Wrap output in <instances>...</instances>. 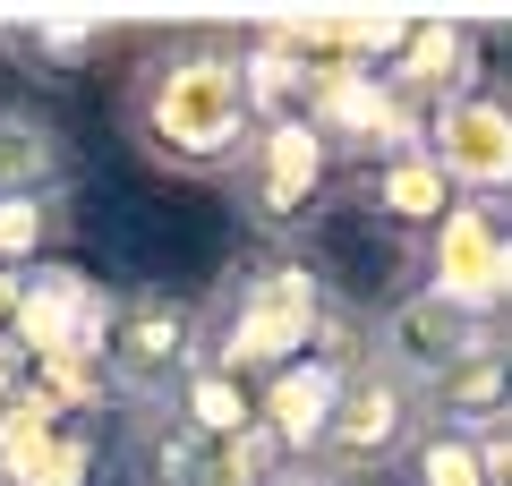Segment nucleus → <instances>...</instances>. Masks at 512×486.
<instances>
[{
	"instance_id": "1",
	"label": "nucleus",
	"mask_w": 512,
	"mask_h": 486,
	"mask_svg": "<svg viewBox=\"0 0 512 486\" xmlns=\"http://www.w3.org/2000/svg\"><path fill=\"white\" fill-rule=\"evenodd\" d=\"M120 128L171 180H231L248 137H256L239 43H222V35L146 43L137 69H128V86H120Z\"/></svg>"
},
{
	"instance_id": "2",
	"label": "nucleus",
	"mask_w": 512,
	"mask_h": 486,
	"mask_svg": "<svg viewBox=\"0 0 512 486\" xmlns=\"http://www.w3.org/2000/svg\"><path fill=\"white\" fill-rule=\"evenodd\" d=\"M342 171H350V162L316 137V120H265L248 137V154H239V171H231L239 222H248L265 248H291V239L333 205Z\"/></svg>"
},
{
	"instance_id": "3",
	"label": "nucleus",
	"mask_w": 512,
	"mask_h": 486,
	"mask_svg": "<svg viewBox=\"0 0 512 486\" xmlns=\"http://www.w3.org/2000/svg\"><path fill=\"white\" fill-rule=\"evenodd\" d=\"M197 359H205V299H180V290H128V299H111L103 342H94V367H103L111 401L154 410Z\"/></svg>"
},
{
	"instance_id": "4",
	"label": "nucleus",
	"mask_w": 512,
	"mask_h": 486,
	"mask_svg": "<svg viewBox=\"0 0 512 486\" xmlns=\"http://www.w3.org/2000/svg\"><path fill=\"white\" fill-rule=\"evenodd\" d=\"M427 435V410H419V384H402L393 367H350L342 401H333L325 418V444H316V469H342V478L376 486L384 469H410V452H419Z\"/></svg>"
},
{
	"instance_id": "5",
	"label": "nucleus",
	"mask_w": 512,
	"mask_h": 486,
	"mask_svg": "<svg viewBox=\"0 0 512 486\" xmlns=\"http://www.w3.org/2000/svg\"><path fill=\"white\" fill-rule=\"evenodd\" d=\"M512 324H495V316H478V307H453L444 290H410V299H393L376 324H367V359L376 367H393L402 384H436L444 367H461L470 350H487V342H504Z\"/></svg>"
},
{
	"instance_id": "6",
	"label": "nucleus",
	"mask_w": 512,
	"mask_h": 486,
	"mask_svg": "<svg viewBox=\"0 0 512 486\" xmlns=\"http://www.w3.org/2000/svg\"><path fill=\"white\" fill-rule=\"evenodd\" d=\"M308 120H316V137H325L342 162H359V171L427 137V120H410V111L393 103L384 69H325L316 94H308Z\"/></svg>"
},
{
	"instance_id": "7",
	"label": "nucleus",
	"mask_w": 512,
	"mask_h": 486,
	"mask_svg": "<svg viewBox=\"0 0 512 486\" xmlns=\"http://www.w3.org/2000/svg\"><path fill=\"white\" fill-rule=\"evenodd\" d=\"M427 154H436V171L453 180V197L470 205H495L512 197V94H461V103H444L436 120H427Z\"/></svg>"
},
{
	"instance_id": "8",
	"label": "nucleus",
	"mask_w": 512,
	"mask_h": 486,
	"mask_svg": "<svg viewBox=\"0 0 512 486\" xmlns=\"http://www.w3.org/2000/svg\"><path fill=\"white\" fill-rule=\"evenodd\" d=\"M137 469H146V486H274L282 469V444L265 427H248L239 444H188V435H171L163 418L137 410Z\"/></svg>"
},
{
	"instance_id": "9",
	"label": "nucleus",
	"mask_w": 512,
	"mask_h": 486,
	"mask_svg": "<svg viewBox=\"0 0 512 486\" xmlns=\"http://www.w3.org/2000/svg\"><path fill=\"white\" fill-rule=\"evenodd\" d=\"M384 86H393V103H402L410 120H436L444 103L478 94V35L453 26V18H419L402 35V52L384 60Z\"/></svg>"
},
{
	"instance_id": "10",
	"label": "nucleus",
	"mask_w": 512,
	"mask_h": 486,
	"mask_svg": "<svg viewBox=\"0 0 512 486\" xmlns=\"http://www.w3.org/2000/svg\"><path fill=\"white\" fill-rule=\"evenodd\" d=\"M419 410H427V427H444V435L512 427V333L487 342V350H470L461 367H444V376L419 393Z\"/></svg>"
},
{
	"instance_id": "11",
	"label": "nucleus",
	"mask_w": 512,
	"mask_h": 486,
	"mask_svg": "<svg viewBox=\"0 0 512 486\" xmlns=\"http://www.w3.org/2000/svg\"><path fill=\"white\" fill-rule=\"evenodd\" d=\"M495 256H504V231H495V214L461 197L453 214H444V231L427 239V290H444L453 307H478V316H495ZM495 324H504V316H495Z\"/></svg>"
},
{
	"instance_id": "12",
	"label": "nucleus",
	"mask_w": 512,
	"mask_h": 486,
	"mask_svg": "<svg viewBox=\"0 0 512 486\" xmlns=\"http://www.w3.org/2000/svg\"><path fill=\"white\" fill-rule=\"evenodd\" d=\"M359 197H367V214H376V222H393V231H410V239H436L444 214L461 205L453 180L436 171V154H427V137L402 145V154H384V162H367Z\"/></svg>"
},
{
	"instance_id": "13",
	"label": "nucleus",
	"mask_w": 512,
	"mask_h": 486,
	"mask_svg": "<svg viewBox=\"0 0 512 486\" xmlns=\"http://www.w3.org/2000/svg\"><path fill=\"white\" fill-rule=\"evenodd\" d=\"M146 418H163L171 435H188V444H214V452H222V444H239V435L256 427V384H239V376H222L214 359H197Z\"/></svg>"
},
{
	"instance_id": "14",
	"label": "nucleus",
	"mask_w": 512,
	"mask_h": 486,
	"mask_svg": "<svg viewBox=\"0 0 512 486\" xmlns=\"http://www.w3.org/2000/svg\"><path fill=\"white\" fill-rule=\"evenodd\" d=\"M0 197H69V137L43 111L0 103Z\"/></svg>"
},
{
	"instance_id": "15",
	"label": "nucleus",
	"mask_w": 512,
	"mask_h": 486,
	"mask_svg": "<svg viewBox=\"0 0 512 486\" xmlns=\"http://www.w3.org/2000/svg\"><path fill=\"white\" fill-rule=\"evenodd\" d=\"M69 239V197H0V265H52Z\"/></svg>"
},
{
	"instance_id": "16",
	"label": "nucleus",
	"mask_w": 512,
	"mask_h": 486,
	"mask_svg": "<svg viewBox=\"0 0 512 486\" xmlns=\"http://www.w3.org/2000/svg\"><path fill=\"white\" fill-rule=\"evenodd\" d=\"M103 35L111 26L94 18V9H52V18H26V35H18V52L35 60V69H86L94 52H103Z\"/></svg>"
},
{
	"instance_id": "17",
	"label": "nucleus",
	"mask_w": 512,
	"mask_h": 486,
	"mask_svg": "<svg viewBox=\"0 0 512 486\" xmlns=\"http://www.w3.org/2000/svg\"><path fill=\"white\" fill-rule=\"evenodd\" d=\"M410 486H487V452H478V435L427 427L419 452H410Z\"/></svg>"
},
{
	"instance_id": "18",
	"label": "nucleus",
	"mask_w": 512,
	"mask_h": 486,
	"mask_svg": "<svg viewBox=\"0 0 512 486\" xmlns=\"http://www.w3.org/2000/svg\"><path fill=\"white\" fill-rule=\"evenodd\" d=\"M478 452H487V486H512V427L478 435Z\"/></svg>"
},
{
	"instance_id": "19",
	"label": "nucleus",
	"mask_w": 512,
	"mask_h": 486,
	"mask_svg": "<svg viewBox=\"0 0 512 486\" xmlns=\"http://www.w3.org/2000/svg\"><path fill=\"white\" fill-rule=\"evenodd\" d=\"M274 486H359V478H342V469H316V461H291Z\"/></svg>"
}]
</instances>
